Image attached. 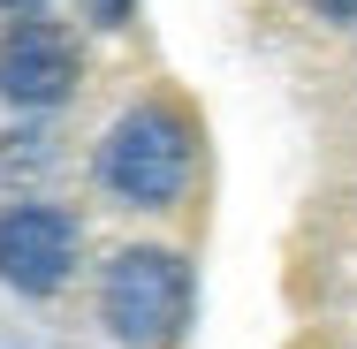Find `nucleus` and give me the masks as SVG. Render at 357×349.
Returning <instances> with one entry per match:
<instances>
[{
	"label": "nucleus",
	"instance_id": "1",
	"mask_svg": "<svg viewBox=\"0 0 357 349\" xmlns=\"http://www.w3.org/2000/svg\"><path fill=\"white\" fill-rule=\"evenodd\" d=\"M190 167H198V137H190V122H183L175 107H160V99L114 114L107 137H99V152H91V175L137 212H167L190 190Z\"/></svg>",
	"mask_w": 357,
	"mask_h": 349
},
{
	"label": "nucleus",
	"instance_id": "4",
	"mask_svg": "<svg viewBox=\"0 0 357 349\" xmlns=\"http://www.w3.org/2000/svg\"><path fill=\"white\" fill-rule=\"evenodd\" d=\"M76 258H84V235L61 205H8L0 212V281L15 296H54L69 288Z\"/></svg>",
	"mask_w": 357,
	"mask_h": 349
},
{
	"label": "nucleus",
	"instance_id": "6",
	"mask_svg": "<svg viewBox=\"0 0 357 349\" xmlns=\"http://www.w3.org/2000/svg\"><path fill=\"white\" fill-rule=\"evenodd\" d=\"M312 15H327V23H357V0H312Z\"/></svg>",
	"mask_w": 357,
	"mask_h": 349
},
{
	"label": "nucleus",
	"instance_id": "7",
	"mask_svg": "<svg viewBox=\"0 0 357 349\" xmlns=\"http://www.w3.org/2000/svg\"><path fill=\"white\" fill-rule=\"evenodd\" d=\"M0 8H15V15H31V8H38V0H0Z\"/></svg>",
	"mask_w": 357,
	"mask_h": 349
},
{
	"label": "nucleus",
	"instance_id": "5",
	"mask_svg": "<svg viewBox=\"0 0 357 349\" xmlns=\"http://www.w3.org/2000/svg\"><path fill=\"white\" fill-rule=\"evenodd\" d=\"M84 8H91V23H130L137 0H84Z\"/></svg>",
	"mask_w": 357,
	"mask_h": 349
},
{
	"label": "nucleus",
	"instance_id": "3",
	"mask_svg": "<svg viewBox=\"0 0 357 349\" xmlns=\"http://www.w3.org/2000/svg\"><path fill=\"white\" fill-rule=\"evenodd\" d=\"M76 38L61 23H46V15H15L8 31H0V99L8 107H23V114H46V107H61L76 91Z\"/></svg>",
	"mask_w": 357,
	"mask_h": 349
},
{
	"label": "nucleus",
	"instance_id": "2",
	"mask_svg": "<svg viewBox=\"0 0 357 349\" xmlns=\"http://www.w3.org/2000/svg\"><path fill=\"white\" fill-rule=\"evenodd\" d=\"M99 319L122 349H167L190 319V258L167 243H130L99 274Z\"/></svg>",
	"mask_w": 357,
	"mask_h": 349
}]
</instances>
